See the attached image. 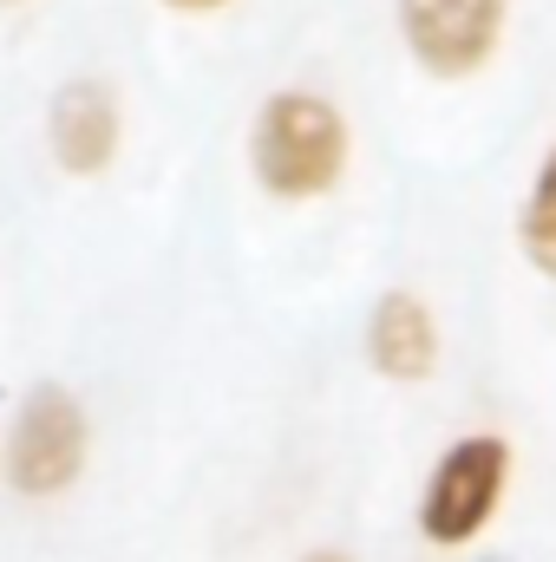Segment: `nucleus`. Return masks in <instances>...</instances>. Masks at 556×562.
Here are the masks:
<instances>
[{"instance_id":"obj_1","label":"nucleus","mask_w":556,"mask_h":562,"mask_svg":"<svg viewBox=\"0 0 556 562\" xmlns=\"http://www.w3.org/2000/svg\"><path fill=\"white\" fill-rule=\"evenodd\" d=\"M347 157H354L347 112L334 99L308 92V86L269 92L256 105V119H249V177L276 203L334 196L341 177H347Z\"/></svg>"},{"instance_id":"obj_2","label":"nucleus","mask_w":556,"mask_h":562,"mask_svg":"<svg viewBox=\"0 0 556 562\" xmlns=\"http://www.w3.org/2000/svg\"><path fill=\"white\" fill-rule=\"evenodd\" d=\"M92 471V413L73 386L33 380L0 431V484L20 504H59Z\"/></svg>"},{"instance_id":"obj_3","label":"nucleus","mask_w":556,"mask_h":562,"mask_svg":"<svg viewBox=\"0 0 556 562\" xmlns=\"http://www.w3.org/2000/svg\"><path fill=\"white\" fill-rule=\"evenodd\" d=\"M504 491H511V445L498 431H471L445 445L419 491V537L432 550H471L498 524Z\"/></svg>"},{"instance_id":"obj_4","label":"nucleus","mask_w":556,"mask_h":562,"mask_svg":"<svg viewBox=\"0 0 556 562\" xmlns=\"http://www.w3.org/2000/svg\"><path fill=\"white\" fill-rule=\"evenodd\" d=\"M119 150H125V105H119L112 79L79 72V79L53 86V99H46V157H53L59 177L92 183V177H105L119 164Z\"/></svg>"},{"instance_id":"obj_5","label":"nucleus","mask_w":556,"mask_h":562,"mask_svg":"<svg viewBox=\"0 0 556 562\" xmlns=\"http://www.w3.org/2000/svg\"><path fill=\"white\" fill-rule=\"evenodd\" d=\"M400 40L425 72L465 79L504 40V0H400Z\"/></svg>"},{"instance_id":"obj_6","label":"nucleus","mask_w":556,"mask_h":562,"mask_svg":"<svg viewBox=\"0 0 556 562\" xmlns=\"http://www.w3.org/2000/svg\"><path fill=\"white\" fill-rule=\"evenodd\" d=\"M367 367L380 380H393V386H419V380L438 373V314L419 294L393 288V294L374 301V314H367Z\"/></svg>"},{"instance_id":"obj_7","label":"nucleus","mask_w":556,"mask_h":562,"mask_svg":"<svg viewBox=\"0 0 556 562\" xmlns=\"http://www.w3.org/2000/svg\"><path fill=\"white\" fill-rule=\"evenodd\" d=\"M518 243H524L531 269L556 281V150L531 177V196H524V216H518Z\"/></svg>"},{"instance_id":"obj_8","label":"nucleus","mask_w":556,"mask_h":562,"mask_svg":"<svg viewBox=\"0 0 556 562\" xmlns=\"http://www.w3.org/2000/svg\"><path fill=\"white\" fill-rule=\"evenodd\" d=\"M157 7H170V13H223L230 0H157Z\"/></svg>"},{"instance_id":"obj_9","label":"nucleus","mask_w":556,"mask_h":562,"mask_svg":"<svg viewBox=\"0 0 556 562\" xmlns=\"http://www.w3.org/2000/svg\"><path fill=\"white\" fill-rule=\"evenodd\" d=\"M294 562H354V557H347V550H327V543H321V550H301Z\"/></svg>"},{"instance_id":"obj_10","label":"nucleus","mask_w":556,"mask_h":562,"mask_svg":"<svg viewBox=\"0 0 556 562\" xmlns=\"http://www.w3.org/2000/svg\"><path fill=\"white\" fill-rule=\"evenodd\" d=\"M0 7H26V0H0Z\"/></svg>"}]
</instances>
